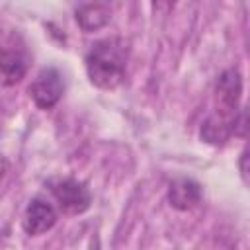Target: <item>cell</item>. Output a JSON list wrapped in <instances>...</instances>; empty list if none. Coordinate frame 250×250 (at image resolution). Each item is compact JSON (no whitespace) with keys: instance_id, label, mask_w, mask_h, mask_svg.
Returning a JSON list of instances; mask_svg holds the SVG:
<instances>
[{"instance_id":"5b68a950","label":"cell","mask_w":250,"mask_h":250,"mask_svg":"<svg viewBox=\"0 0 250 250\" xmlns=\"http://www.w3.org/2000/svg\"><path fill=\"white\" fill-rule=\"evenodd\" d=\"M55 223H57V211L49 201H45L41 197H35L29 201V205L23 213V221H21L23 230L29 236L47 232L49 229H53Z\"/></svg>"},{"instance_id":"30bf717a","label":"cell","mask_w":250,"mask_h":250,"mask_svg":"<svg viewBox=\"0 0 250 250\" xmlns=\"http://www.w3.org/2000/svg\"><path fill=\"white\" fill-rule=\"evenodd\" d=\"M244 160H246V152L242 154V176L246 178V166H244Z\"/></svg>"},{"instance_id":"277c9868","label":"cell","mask_w":250,"mask_h":250,"mask_svg":"<svg viewBox=\"0 0 250 250\" xmlns=\"http://www.w3.org/2000/svg\"><path fill=\"white\" fill-rule=\"evenodd\" d=\"M62 92H64L62 76L57 68H51V66L39 70L35 80L29 86V94L35 105L41 109H51L53 105H57L59 100L62 98Z\"/></svg>"},{"instance_id":"8992f818","label":"cell","mask_w":250,"mask_h":250,"mask_svg":"<svg viewBox=\"0 0 250 250\" xmlns=\"http://www.w3.org/2000/svg\"><path fill=\"white\" fill-rule=\"evenodd\" d=\"M27 70V62L20 51L0 47V86L18 84Z\"/></svg>"},{"instance_id":"3957f363","label":"cell","mask_w":250,"mask_h":250,"mask_svg":"<svg viewBox=\"0 0 250 250\" xmlns=\"http://www.w3.org/2000/svg\"><path fill=\"white\" fill-rule=\"evenodd\" d=\"M242 94V78L236 68L225 70L215 86V105H217V115L234 121L236 111H238V102Z\"/></svg>"},{"instance_id":"7a4b0ae2","label":"cell","mask_w":250,"mask_h":250,"mask_svg":"<svg viewBox=\"0 0 250 250\" xmlns=\"http://www.w3.org/2000/svg\"><path fill=\"white\" fill-rule=\"evenodd\" d=\"M51 193L57 199L59 207L68 213V215H80L84 211H88L90 203H92V193L86 188L84 182L76 180V178H61V180H53L49 182Z\"/></svg>"},{"instance_id":"ba28073f","label":"cell","mask_w":250,"mask_h":250,"mask_svg":"<svg viewBox=\"0 0 250 250\" xmlns=\"http://www.w3.org/2000/svg\"><path fill=\"white\" fill-rule=\"evenodd\" d=\"M111 20V10L105 4H84L76 10V21L84 31H96L102 29L109 23Z\"/></svg>"},{"instance_id":"52a82bcc","label":"cell","mask_w":250,"mask_h":250,"mask_svg":"<svg viewBox=\"0 0 250 250\" xmlns=\"http://www.w3.org/2000/svg\"><path fill=\"white\" fill-rule=\"evenodd\" d=\"M168 199H170L172 207H176L180 211H189L201 201V188L195 182L186 180V178L176 180L170 184Z\"/></svg>"},{"instance_id":"6da1fadb","label":"cell","mask_w":250,"mask_h":250,"mask_svg":"<svg viewBox=\"0 0 250 250\" xmlns=\"http://www.w3.org/2000/svg\"><path fill=\"white\" fill-rule=\"evenodd\" d=\"M125 68H127V45L117 37L98 41L86 55L88 78L94 86L102 90L117 88L125 78Z\"/></svg>"},{"instance_id":"9c48e42d","label":"cell","mask_w":250,"mask_h":250,"mask_svg":"<svg viewBox=\"0 0 250 250\" xmlns=\"http://www.w3.org/2000/svg\"><path fill=\"white\" fill-rule=\"evenodd\" d=\"M234 121H236V119H234ZM234 121L225 119V117L213 113L211 117H207V121H205L203 127H201V139H203L205 143H211V145L225 143V141L234 133Z\"/></svg>"}]
</instances>
